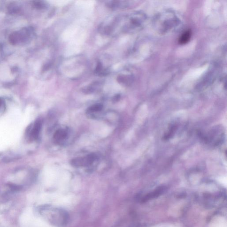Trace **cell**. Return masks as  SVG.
Masks as SVG:
<instances>
[{
    "label": "cell",
    "instance_id": "1",
    "mask_svg": "<svg viewBox=\"0 0 227 227\" xmlns=\"http://www.w3.org/2000/svg\"><path fill=\"white\" fill-rule=\"evenodd\" d=\"M157 20V25L161 32H166L175 27L178 24V20L175 16L170 13H165L161 16Z\"/></svg>",
    "mask_w": 227,
    "mask_h": 227
},
{
    "label": "cell",
    "instance_id": "2",
    "mask_svg": "<svg viewBox=\"0 0 227 227\" xmlns=\"http://www.w3.org/2000/svg\"><path fill=\"white\" fill-rule=\"evenodd\" d=\"M97 159V156L94 154H89L83 157L76 158L72 160L71 164L76 167H87L94 163Z\"/></svg>",
    "mask_w": 227,
    "mask_h": 227
},
{
    "label": "cell",
    "instance_id": "3",
    "mask_svg": "<svg viewBox=\"0 0 227 227\" xmlns=\"http://www.w3.org/2000/svg\"><path fill=\"white\" fill-rule=\"evenodd\" d=\"M42 127V122L41 120L38 119L35 122L31 130H29V137L31 140H37L39 138Z\"/></svg>",
    "mask_w": 227,
    "mask_h": 227
},
{
    "label": "cell",
    "instance_id": "4",
    "mask_svg": "<svg viewBox=\"0 0 227 227\" xmlns=\"http://www.w3.org/2000/svg\"><path fill=\"white\" fill-rule=\"evenodd\" d=\"M68 136L67 130L64 129H59L55 131L53 138L55 142H59L65 140Z\"/></svg>",
    "mask_w": 227,
    "mask_h": 227
},
{
    "label": "cell",
    "instance_id": "5",
    "mask_svg": "<svg viewBox=\"0 0 227 227\" xmlns=\"http://www.w3.org/2000/svg\"><path fill=\"white\" fill-rule=\"evenodd\" d=\"M191 35V32L190 30H187L184 32L179 38V43L181 44H183L188 43L189 40L190 39Z\"/></svg>",
    "mask_w": 227,
    "mask_h": 227
},
{
    "label": "cell",
    "instance_id": "6",
    "mask_svg": "<svg viewBox=\"0 0 227 227\" xmlns=\"http://www.w3.org/2000/svg\"><path fill=\"white\" fill-rule=\"evenodd\" d=\"M103 108V105L101 104H96L90 106L87 110L88 113L96 112H100Z\"/></svg>",
    "mask_w": 227,
    "mask_h": 227
},
{
    "label": "cell",
    "instance_id": "7",
    "mask_svg": "<svg viewBox=\"0 0 227 227\" xmlns=\"http://www.w3.org/2000/svg\"><path fill=\"white\" fill-rule=\"evenodd\" d=\"M3 104V101L1 99H0V108L2 107V105Z\"/></svg>",
    "mask_w": 227,
    "mask_h": 227
}]
</instances>
